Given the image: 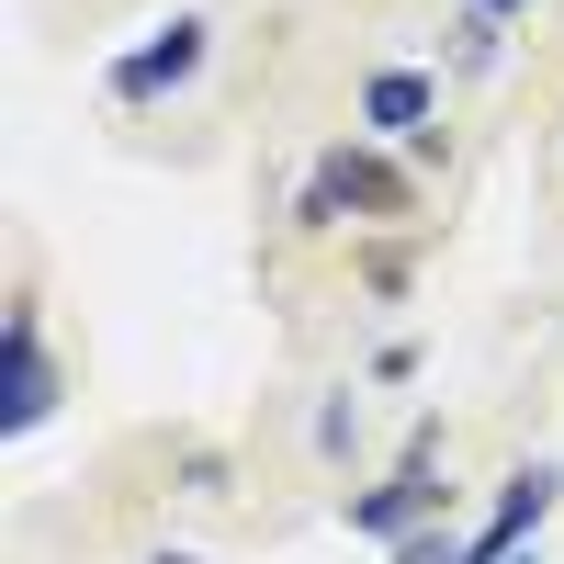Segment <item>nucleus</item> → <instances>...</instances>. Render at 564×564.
I'll return each instance as SVG.
<instances>
[{"mask_svg": "<svg viewBox=\"0 0 564 564\" xmlns=\"http://www.w3.org/2000/svg\"><path fill=\"white\" fill-rule=\"evenodd\" d=\"M45 406H57V361H45V316L34 294H12V316H0V430H45Z\"/></svg>", "mask_w": 564, "mask_h": 564, "instance_id": "1", "label": "nucleus"}, {"mask_svg": "<svg viewBox=\"0 0 564 564\" xmlns=\"http://www.w3.org/2000/svg\"><path fill=\"white\" fill-rule=\"evenodd\" d=\"M406 204H417L406 170L361 159V148H327V159L305 170V226H339V215H406Z\"/></svg>", "mask_w": 564, "mask_h": 564, "instance_id": "2", "label": "nucleus"}, {"mask_svg": "<svg viewBox=\"0 0 564 564\" xmlns=\"http://www.w3.org/2000/svg\"><path fill=\"white\" fill-rule=\"evenodd\" d=\"M430 508H441V441L417 430V452L395 463V475L372 486V497H350V531H372V542H417V520H430Z\"/></svg>", "mask_w": 564, "mask_h": 564, "instance_id": "3", "label": "nucleus"}, {"mask_svg": "<svg viewBox=\"0 0 564 564\" xmlns=\"http://www.w3.org/2000/svg\"><path fill=\"white\" fill-rule=\"evenodd\" d=\"M204 34H215V23H193V12L159 23L135 57H113V102H159V90H181V79L204 68Z\"/></svg>", "mask_w": 564, "mask_h": 564, "instance_id": "4", "label": "nucleus"}, {"mask_svg": "<svg viewBox=\"0 0 564 564\" xmlns=\"http://www.w3.org/2000/svg\"><path fill=\"white\" fill-rule=\"evenodd\" d=\"M553 497H564V475H553V463H531V475H508V497L486 508V531L475 542H463V564H508V553H520L542 520H553Z\"/></svg>", "mask_w": 564, "mask_h": 564, "instance_id": "5", "label": "nucleus"}, {"mask_svg": "<svg viewBox=\"0 0 564 564\" xmlns=\"http://www.w3.org/2000/svg\"><path fill=\"white\" fill-rule=\"evenodd\" d=\"M430 102H441V90L417 79V68H372V90H361V113L384 124V135H430Z\"/></svg>", "mask_w": 564, "mask_h": 564, "instance_id": "6", "label": "nucleus"}, {"mask_svg": "<svg viewBox=\"0 0 564 564\" xmlns=\"http://www.w3.org/2000/svg\"><path fill=\"white\" fill-rule=\"evenodd\" d=\"M452 34H463V68H497V12H463Z\"/></svg>", "mask_w": 564, "mask_h": 564, "instance_id": "7", "label": "nucleus"}, {"mask_svg": "<svg viewBox=\"0 0 564 564\" xmlns=\"http://www.w3.org/2000/svg\"><path fill=\"white\" fill-rule=\"evenodd\" d=\"M395 564H463V542L452 531H417V542H395Z\"/></svg>", "mask_w": 564, "mask_h": 564, "instance_id": "8", "label": "nucleus"}, {"mask_svg": "<svg viewBox=\"0 0 564 564\" xmlns=\"http://www.w3.org/2000/svg\"><path fill=\"white\" fill-rule=\"evenodd\" d=\"M475 12H497V23H508V12H531V0H475Z\"/></svg>", "mask_w": 564, "mask_h": 564, "instance_id": "9", "label": "nucleus"}, {"mask_svg": "<svg viewBox=\"0 0 564 564\" xmlns=\"http://www.w3.org/2000/svg\"><path fill=\"white\" fill-rule=\"evenodd\" d=\"M159 564H204V553H159Z\"/></svg>", "mask_w": 564, "mask_h": 564, "instance_id": "10", "label": "nucleus"}, {"mask_svg": "<svg viewBox=\"0 0 564 564\" xmlns=\"http://www.w3.org/2000/svg\"><path fill=\"white\" fill-rule=\"evenodd\" d=\"M508 564H542V553H508Z\"/></svg>", "mask_w": 564, "mask_h": 564, "instance_id": "11", "label": "nucleus"}]
</instances>
